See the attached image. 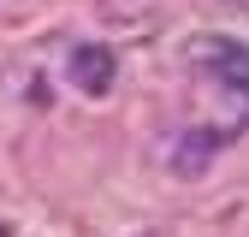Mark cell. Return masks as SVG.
<instances>
[{
	"instance_id": "1",
	"label": "cell",
	"mask_w": 249,
	"mask_h": 237,
	"mask_svg": "<svg viewBox=\"0 0 249 237\" xmlns=\"http://www.w3.org/2000/svg\"><path fill=\"white\" fill-rule=\"evenodd\" d=\"M190 59H196V66H208L213 77H220V89H226V95L249 101V48H243V42H226V36H196Z\"/></svg>"
},
{
	"instance_id": "2",
	"label": "cell",
	"mask_w": 249,
	"mask_h": 237,
	"mask_svg": "<svg viewBox=\"0 0 249 237\" xmlns=\"http://www.w3.org/2000/svg\"><path fill=\"white\" fill-rule=\"evenodd\" d=\"M66 71H71V89H83V95H107L113 77H119V59L101 42H77L71 59H66Z\"/></svg>"
},
{
	"instance_id": "3",
	"label": "cell",
	"mask_w": 249,
	"mask_h": 237,
	"mask_svg": "<svg viewBox=\"0 0 249 237\" xmlns=\"http://www.w3.org/2000/svg\"><path fill=\"white\" fill-rule=\"evenodd\" d=\"M226 6H249V0H226Z\"/></svg>"
},
{
	"instance_id": "4",
	"label": "cell",
	"mask_w": 249,
	"mask_h": 237,
	"mask_svg": "<svg viewBox=\"0 0 249 237\" xmlns=\"http://www.w3.org/2000/svg\"><path fill=\"white\" fill-rule=\"evenodd\" d=\"M0 237H6V225H0Z\"/></svg>"
}]
</instances>
